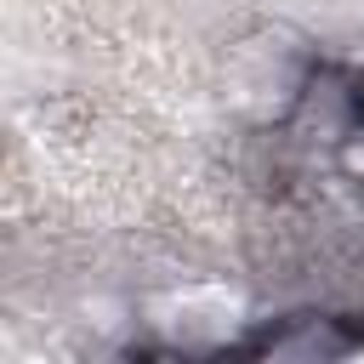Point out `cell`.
Instances as JSON below:
<instances>
[{"mask_svg": "<svg viewBox=\"0 0 364 364\" xmlns=\"http://www.w3.org/2000/svg\"><path fill=\"white\" fill-rule=\"evenodd\" d=\"M358 347V330H347L341 318L324 313H296L279 330H262L245 353H273V358H341Z\"/></svg>", "mask_w": 364, "mask_h": 364, "instance_id": "cell-1", "label": "cell"}]
</instances>
